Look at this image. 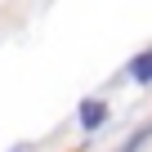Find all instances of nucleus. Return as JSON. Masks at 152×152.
<instances>
[{"mask_svg":"<svg viewBox=\"0 0 152 152\" xmlns=\"http://www.w3.org/2000/svg\"><path fill=\"white\" fill-rule=\"evenodd\" d=\"M103 121H107V107H103V103H94V99L81 103V125H85V130H99Z\"/></svg>","mask_w":152,"mask_h":152,"instance_id":"1","label":"nucleus"},{"mask_svg":"<svg viewBox=\"0 0 152 152\" xmlns=\"http://www.w3.org/2000/svg\"><path fill=\"white\" fill-rule=\"evenodd\" d=\"M130 76H134V81H143V85L152 81V49H143V54L130 63Z\"/></svg>","mask_w":152,"mask_h":152,"instance_id":"2","label":"nucleus"},{"mask_svg":"<svg viewBox=\"0 0 152 152\" xmlns=\"http://www.w3.org/2000/svg\"><path fill=\"white\" fill-rule=\"evenodd\" d=\"M148 134H152V125H143V130H139L134 139H125V148H121V152H139V148L148 143Z\"/></svg>","mask_w":152,"mask_h":152,"instance_id":"3","label":"nucleus"}]
</instances>
